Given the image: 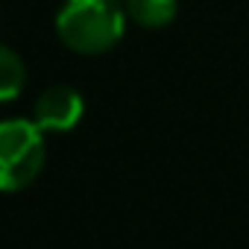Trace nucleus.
<instances>
[{"label":"nucleus","instance_id":"f257e3e1","mask_svg":"<svg viewBox=\"0 0 249 249\" xmlns=\"http://www.w3.org/2000/svg\"><path fill=\"white\" fill-rule=\"evenodd\" d=\"M126 33L120 0H65L56 15V36L79 56L108 53Z\"/></svg>","mask_w":249,"mask_h":249},{"label":"nucleus","instance_id":"f03ea898","mask_svg":"<svg viewBox=\"0 0 249 249\" xmlns=\"http://www.w3.org/2000/svg\"><path fill=\"white\" fill-rule=\"evenodd\" d=\"M44 167V132L36 120H0V194L30 188Z\"/></svg>","mask_w":249,"mask_h":249},{"label":"nucleus","instance_id":"7ed1b4c3","mask_svg":"<svg viewBox=\"0 0 249 249\" xmlns=\"http://www.w3.org/2000/svg\"><path fill=\"white\" fill-rule=\"evenodd\" d=\"M85 114V100L71 85H50L38 94L33 120L41 132H71Z\"/></svg>","mask_w":249,"mask_h":249},{"label":"nucleus","instance_id":"20e7f679","mask_svg":"<svg viewBox=\"0 0 249 249\" xmlns=\"http://www.w3.org/2000/svg\"><path fill=\"white\" fill-rule=\"evenodd\" d=\"M126 18L144 30H161L173 24L179 12V0H123Z\"/></svg>","mask_w":249,"mask_h":249},{"label":"nucleus","instance_id":"39448f33","mask_svg":"<svg viewBox=\"0 0 249 249\" xmlns=\"http://www.w3.org/2000/svg\"><path fill=\"white\" fill-rule=\"evenodd\" d=\"M27 85V68H24V59L6 47L0 44V103H9L15 100Z\"/></svg>","mask_w":249,"mask_h":249}]
</instances>
